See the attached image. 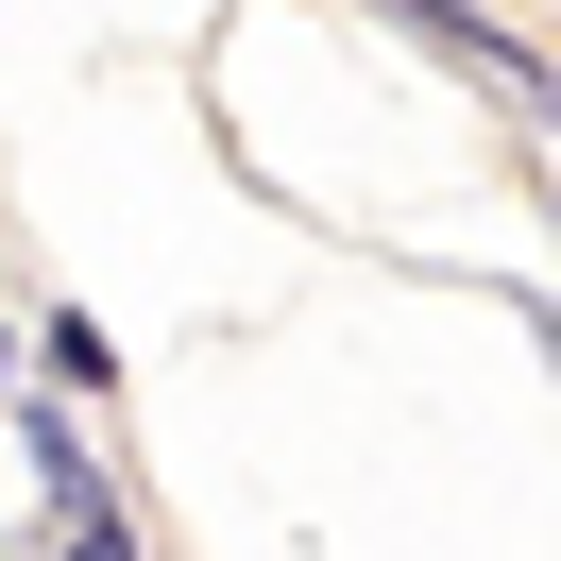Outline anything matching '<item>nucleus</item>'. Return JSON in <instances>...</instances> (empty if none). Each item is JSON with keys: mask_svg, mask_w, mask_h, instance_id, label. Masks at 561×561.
<instances>
[{"mask_svg": "<svg viewBox=\"0 0 561 561\" xmlns=\"http://www.w3.org/2000/svg\"><path fill=\"white\" fill-rule=\"evenodd\" d=\"M69 561H137V527H119V511H69Z\"/></svg>", "mask_w": 561, "mask_h": 561, "instance_id": "obj_1", "label": "nucleus"}]
</instances>
